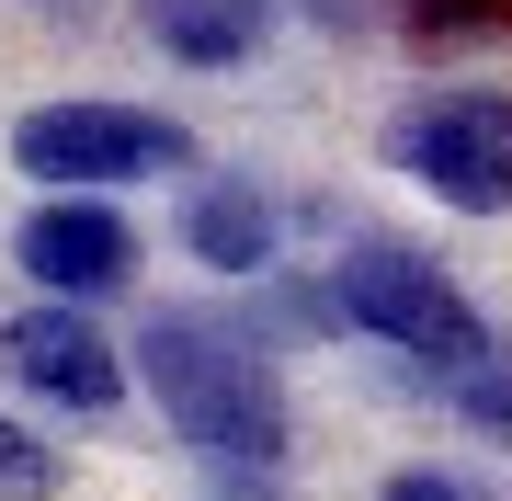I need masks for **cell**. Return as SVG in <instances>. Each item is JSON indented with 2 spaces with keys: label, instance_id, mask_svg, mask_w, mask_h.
I'll use <instances>...</instances> for the list:
<instances>
[{
  "label": "cell",
  "instance_id": "cell-1",
  "mask_svg": "<svg viewBox=\"0 0 512 501\" xmlns=\"http://www.w3.org/2000/svg\"><path fill=\"white\" fill-rule=\"evenodd\" d=\"M137 376H148V399L171 410V433H183L194 456H217V467H274L285 456V388H274V365H262L228 319L148 308Z\"/></svg>",
  "mask_w": 512,
  "mask_h": 501
},
{
  "label": "cell",
  "instance_id": "cell-2",
  "mask_svg": "<svg viewBox=\"0 0 512 501\" xmlns=\"http://www.w3.org/2000/svg\"><path fill=\"white\" fill-rule=\"evenodd\" d=\"M342 319L353 331H376L387 353H410V365H444V376H467V365H490V331H478V308L456 297V274H444L433 251H399V240H353L342 251Z\"/></svg>",
  "mask_w": 512,
  "mask_h": 501
},
{
  "label": "cell",
  "instance_id": "cell-3",
  "mask_svg": "<svg viewBox=\"0 0 512 501\" xmlns=\"http://www.w3.org/2000/svg\"><path fill=\"white\" fill-rule=\"evenodd\" d=\"M387 160L433 183L456 217H501L512 205V92H433L387 126Z\"/></svg>",
  "mask_w": 512,
  "mask_h": 501
},
{
  "label": "cell",
  "instance_id": "cell-4",
  "mask_svg": "<svg viewBox=\"0 0 512 501\" xmlns=\"http://www.w3.org/2000/svg\"><path fill=\"white\" fill-rule=\"evenodd\" d=\"M12 160L35 183H137V171H183L194 137L171 114H137V103H57V114L12 126Z\"/></svg>",
  "mask_w": 512,
  "mask_h": 501
},
{
  "label": "cell",
  "instance_id": "cell-5",
  "mask_svg": "<svg viewBox=\"0 0 512 501\" xmlns=\"http://www.w3.org/2000/svg\"><path fill=\"white\" fill-rule=\"evenodd\" d=\"M0 365H12L35 399H57V410H114L126 399V353L80 319V297H46V308L0 319Z\"/></svg>",
  "mask_w": 512,
  "mask_h": 501
},
{
  "label": "cell",
  "instance_id": "cell-6",
  "mask_svg": "<svg viewBox=\"0 0 512 501\" xmlns=\"http://www.w3.org/2000/svg\"><path fill=\"white\" fill-rule=\"evenodd\" d=\"M12 262L46 297H114V285H137V228L114 205H35L12 228Z\"/></svg>",
  "mask_w": 512,
  "mask_h": 501
},
{
  "label": "cell",
  "instance_id": "cell-7",
  "mask_svg": "<svg viewBox=\"0 0 512 501\" xmlns=\"http://www.w3.org/2000/svg\"><path fill=\"white\" fill-rule=\"evenodd\" d=\"M148 35H160L183 69H228L274 35V0H148Z\"/></svg>",
  "mask_w": 512,
  "mask_h": 501
},
{
  "label": "cell",
  "instance_id": "cell-8",
  "mask_svg": "<svg viewBox=\"0 0 512 501\" xmlns=\"http://www.w3.org/2000/svg\"><path fill=\"white\" fill-rule=\"evenodd\" d=\"M183 240H194L205 274H262V262H274V205L251 183H217V194L183 205Z\"/></svg>",
  "mask_w": 512,
  "mask_h": 501
},
{
  "label": "cell",
  "instance_id": "cell-9",
  "mask_svg": "<svg viewBox=\"0 0 512 501\" xmlns=\"http://www.w3.org/2000/svg\"><path fill=\"white\" fill-rule=\"evenodd\" d=\"M456 410H467L478 433H501V445H512V365H501V353H490V365H467V376H456Z\"/></svg>",
  "mask_w": 512,
  "mask_h": 501
},
{
  "label": "cell",
  "instance_id": "cell-10",
  "mask_svg": "<svg viewBox=\"0 0 512 501\" xmlns=\"http://www.w3.org/2000/svg\"><path fill=\"white\" fill-rule=\"evenodd\" d=\"M46 490H57V456L35 445V433L0 422V501H46Z\"/></svg>",
  "mask_w": 512,
  "mask_h": 501
},
{
  "label": "cell",
  "instance_id": "cell-11",
  "mask_svg": "<svg viewBox=\"0 0 512 501\" xmlns=\"http://www.w3.org/2000/svg\"><path fill=\"white\" fill-rule=\"evenodd\" d=\"M421 35H512V0H410Z\"/></svg>",
  "mask_w": 512,
  "mask_h": 501
},
{
  "label": "cell",
  "instance_id": "cell-12",
  "mask_svg": "<svg viewBox=\"0 0 512 501\" xmlns=\"http://www.w3.org/2000/svg\"><path fill=\"white\" fill-rule=\"evenodd\" d=\"M376 501H490V490H467V479H444V467H410V479H387Z\"/></svg>",
  "mask_w": 512,
  "mask_h": 501
}]
</instances>
